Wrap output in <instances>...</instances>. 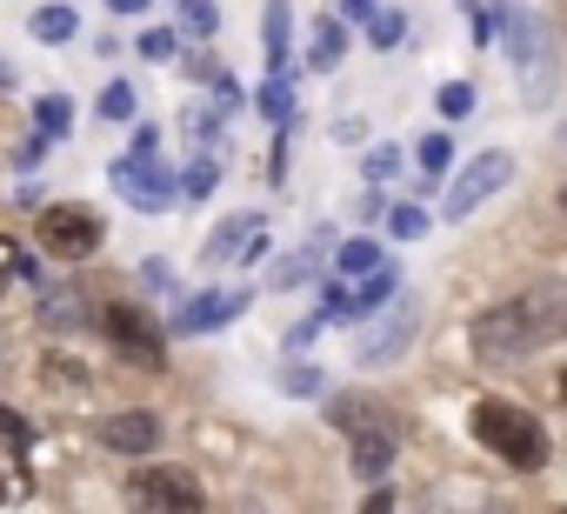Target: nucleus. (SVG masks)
Masks as SVG:
<instances>
[{"label": "nucleus", "instance_id": "22", "mask_svg": "<svg viewBox=\"0 0 567 514\" xmlns=\"http://www.w3.org/2000/svg\"><path fill=\"white\" fill-rule=\"evenodd\" d=\"M34 127H41V134H54V141H61V134H68V127H74V107H68V101H61V94H41V101H34Z\"/></svg>", "mask_w": 567, "mask_h": 514}, {"label": "nucleus", "instance_id": "4", "mask_svg": "<svg viewBox=\"0 0 567 514\" xmlns=\"http://www.w3.org/2000/svg\"><path fill=\"white\" fill-rule=\"evenodd\" d=\"M101 328H107V341H114L127 361H141L147 374H161V368H167V341H161V328H154L141 308L114 301V308H101Z\"/></svg>", "mask_w": 567, "mask_h": 514}, {"label": "nucleus", "instance_id": "32", "mask_svg": "<svg viewBox=\"0 0 567 514\" xmlns=\"http://www.w3.org/2000/svg\"><path fill=\"white\" fill-rule=\"evenodd\" d=\"M174 48H181V41H174L167 28H147V34H141V54H147V61H174Z\"/></svg>", "mask_w": 567, "mask_h": 514}, {"label": "nucleus", "instance_id": "14", "mask_svg": "<svg viewBox=\"0 0 567 514\" xmlns=\"http://www.w3.org/2000/svg\"><path fill=\"white\" fill-rule=\"evenodd\" d=\"M260 41H267V74H288V0H267Z\"/></svg>", "mask_w": 567, "mask_h": 514}, {"label": "nucleus", "instance_id": "23", "mask_svg": "<svg viewBox=\"0 0 567 514\" xmlns=\"http://www.w3.org/2000/svg\"><path fill=\"white\" fill-rule=\"evenodd\" d=\"M41 321H48V328H74V321H81V295H74V288H54V295L41 301Z\"/></svg>", "mask_w": 567, "mask_h": 514}, {"label": "nucleus", "instance_id": "34", "mask_svg": "<svg viewBox=\"0 0 567 514\" xmlns=\"http://www.w3.org/2000/svg\"><path fill=\"white\" fill-rule=\"evenodd\" d=\"M0 441H8V448H28V441H34V428H28L14 408H0Z\"/></svg>", "mask_w": 567, "mask_h": 514}, {"label": "nucleus", "instance_id": "24", "mask_svg": "<svg viewBox=\"0 0 567 514\" xmlns=\"http://www.w3.org/2000/svg\"><path fill=\"white\" fill-rule=\"evenodd\" d=\"M134 107H141V94H134L127 81H107V94H101V114H107V121H134Z\"/></svg>", "mask_w": 567, "mask_h": 514}, {"label": "nucleus", "instance_id": "37", "mask_svg": "<svg viewBox=\"0 0 567 514\" xmlns=\"http://www.w3.org/2000/svg\"><path fill=\"white\" fill-rule=\"evenodd\" d=\"M394 167H401V154H394V147H374V154H368V181H388Z\"/></svg>", "mask_w": 567, "mask_h": 514}, {"label": "nucleus", "instance_id": "13", "mask_svg": "<svg viewBox=\"0 0 567 514\" xmlns=\"http://www.w3.org/2000/svg\"><path fill=\"white\" fill-rule=\"evenodd\" d=\"M328 421H334L341 434H361V428H381L388 408H374L368 394H334V401H328Z\"/></svg>", "mask_w": 567, "mask_h": 514}, {"label": "nucleus", "instance_id": "11", "mask_svg": "<svg viewBox=\"0 0 567 514\" xmlns=\"http://www.w3.org/2000/svg\"><path fill=\"white\" fill-rule=\"evenodd\" d=\"M254 247H260V214H240V220H220V227H214V240L200 247V261L220 268V261H234V254H254Z\"/></svg>", "mask_w": 567, "mask_h": 514}, {"label": "nucleus", "instance_id": "8", "mask_svg": "<svg viewBox=\"0 0 567 514\" xmlns=\"http://www.w3.org/2000/svg\"><path fill=\"white\" fill-rule=\"evenodd\" d=\"M247 308V288H220V295H187L174 315V335H214Z\"/></svg>", "mask_w": 567, "mask_h": 514}, {"label": "nucleus", "instance_id": "21", "mask_svg": "<svg viewBox=\"0 0 567 514\" xmlns=\"http://www.w3.org/2000/svg\"><path fill=\"white\" fill-rule=\"evenodd\" d=\"M334 268H341L348 281H361V275H374V268H381V247H374V240H348Z\"/></svg>", "mask_w": 567, "mask_h": 514}, {"label": "nucleus", "instance_id": "35", "mask_svg": "<svg viewBox=\"0 0 567 514\" xmlns=\"http://www.w3.org/2000/svg\"><path fill=\"white\" fill-rule=\"evenodd\" d=\"M48 381H54V388H61V394H68V388H87V374H81V368H74V361H61V354H54V361H48Z\"/></svg>", "mask_w": 567, "mask_h": 514}, {"label": "nucleus", "instance_id": "18", "mask_svg": "<svg viewBox=\"0 0 567 514\" xmlns=\"http://www.w3.org/2000/svg\"><path fill=\"white\" fill-rule=\"evenodd\" d=\"M34 275H41V268L28 261V247H21L14 234H0V295H8L14 281H34Z\"/></svg>", "mask_w": 567, "mask_h": 514}, {"label": "nucleus", "instance_id": "20", "mask_svg": "<svg viewBox=\"0 0 567 514\" xmlns=\"http://www.w3.org/2000/svg\"><path fill=\"white\" fill-rule=\"evenodd\" d=\"M388 295H394V268H374V275H361V288H354V321H361V315H374Z\"/></svg>", "mask_w": 567, "mask_h": 514}, {"label": "nucleus", "instance_id": "15", "mask_svg": "<svg viewBox=\"0 0 567 514\" xmlns=\"http://www.w3.org/2000/svg\"><path fill=\"white\" fill-rule=\"evenodd\" d=\"M34 41H48V48H61V41H74L81 34V14L74 8H34Z\"/></svg>", "mask_w": 567, "mask_h": 514}, {"label": "nucleus", "instance_id": "25", "mask_svg": "<svg viewBox=\"0 0 567 514\" xmlns=\"http://www.w3.org/2000/svg\"><path fill=\"white\" fill-rule=\"evenodd\" d=\"M34 494V474L21 461H0V501H28Z\"/></svg>", "mask_w": 567, "mask_h": 514}, {"label": "nucleus", "instance_id": "6", "mask_svg": "<svg viewBox=\"0 0 567 514\" xmlns=\"http://www.w3.org/2000/svg\"><path fill=\"white\" fill-rule=\"evenodd\" d=\"M41 247L61 254V261H81V254L101 247V214L94 207H41Z\"/></svg>", "mask_w": 567, "mask_h": 514}, {"label": "nucleus", "instance_id": "43", "mask_svg": "<svg viewBox=\"0 0 567 514\" xmlns=\"http://www.w3.org/2000/svg\"><path fill=\"white\" fill-rule=\"evenodd\" d=\"M560 214H567V187H560Z\"/></svg>", "mask_w": 567, "mask_h": 514}, {"label": "nucleus", "instance_id": "10", "mask_svg": "<svg viewBox=\"0 0 567 514\" xmlns=\"http://www.w3.org/2000/svg\"><path fill=\"white\" fill-rule=\"evenodd\" d=\"M408 341H414V301H401V308H394V315H388L381 328H368L354 354H361V368H381V361H394V354H401Z\"/></svg>", "mask_w": 567, "mask_h": 514}, {"label": "nucleus", "instance_id": "26", "mask_svg": "<svg viewBox=\"0 0 567 514\" xmlns=\"http://www.w3.org/2000/svg\"><path fill=\"white\" fill-rule=\"evenodd\" d=\"M181 28H187V34H200V41H207V34H214V28H220V14H214V8H207V0H181Z\"/></svg>", "mask_w": 567, "mask_h": 514}, {"label": "nucleus", "instance_id": "40", "mask_svg": "<svg viewBox=\"0 0 567 514\" xmlns=\"http://www.w3.org/2000/svg\"><path fill=\"white\" fill-rule=\"evenodd\" d=\"M107 8H114V14H141V8H147V0H107Z\"/></svg>", "mask_w": 567, "mask_h": 514}, {"label": "nucleus", "instance_id": "17", "mask_svg": "<svg viewBox=\"0 0 567 514\" xmlns=\"http://www.w3.org/2000/svg\"><path fill=\"white\" fill-rule=\"evenodd\" d=\"M321 254H328V234H315V240H308L301 254H288V261L274 268V288H301V281L315 275V261H321Z\"/></svg>", "mask_w": 567, "mask_h": 514}, {"label": "nucleus", "instance_id": "19", "mask_svg": "<svg viewBox=\"0 0 567 514\" xmlns=\"http://www.w3.org/2000/svg\"><path fill=\"white\" fill-rule=\"evenodd\" d=\"M260 114H267L274 127H288V121H295V88H288V74H267V88H260Z\"/></svg>", "mask_w": 567, "mask_h": 514}, {"label": "nucleus", "instance_id": "30", "mask_svg": "<svg viewBox=\"0 0 567 514\" xmlns=\"http://www.w3.org/2000/svg\"><path fill=\"white\" fill-rule=\"evenodd\" d=\"M388 227H394V240H421V234H427V214H421V207H394Z\"/></svg>", "mask_w": 567, "mask_h": 514}, {"label": "nucleus", "instance_id": "7", "mask_svg": "<svg viewBox=\"0 0 567 514\" xmlns=\"http://www.w3.org/2000/svg\"><path fill=\"white\" fill-rule=\"evenodd\" d=\"M507 181H514V154H501V147H494V154H481V161L454 181V194H447V220H467V214H474L487 194H501Z\"/></svg>", "mask_w": 567, "mask_h": 514}, {"label": "nucleus", "instance_id": "9", "mask_svg": "<svg viewBox=\"0 0 567 514\" xmlns=\"http://www.w3.org/2000/svg\"><path fill=\"white\" fill-rule=\"evenodd\" d=\"M94 434H101V448H114V454H147V448L161 441V414L127 408V414H107Z\"/></svg>", "mask_w": 567, "mask_h": 514}, {"label": "nucleus", "instance_id": "29", "mask_svg": "<svg viewBox=\"0 0 567 514\" xmlns=\"http://www.w3.org/2000/svg\"><path fill=\"white\" fill-rule=\"evenodd\" d=\"M214 181H220V167H214V161H194V167H187V181H181V194H187V201H207V194H214Z\"/></svg>", "mask_w": 567, "mask_h": 514}, {"label": "nucleus", "instance_id": "3", "mask_svg": "<svg viewBox=\"0 0 567 514\" xmlns=\"http://www.w3.org/2000/svg\"><path fill=\"white\" fill-rule=\"evenodd\" d=\"M127 501L154 507V514H194V507H207V494H200V481L187 467H141V474H127Z\"/></svg>", "mask_w": 567, "mask_h": 514}, {"label": "nucleus", "instance_id": "5", "mask_svg": "<svg viewBox=\"0 0 567 514\" xmlns=\"http://www.w3.org/2000/svg\"><path fill=\"white\" fill-rule=\"evenodd\" d=\"M107 181H114V194L134 201L141 214H167V207H174V181L161 174L154 154H121V161L107 167Z\"/></svg>", "mask_w": 567, "mask_h": 514}, {"label": "nucleus", "instance_id": "33", "mask_svg": "<svg viewBox=\"0 0 567 514\" xmlns=\"http://www.w3.org/2000/svg\"><path fill=\"white\" fill-rule=\"evenodd\" d=\"M467 107H474V88H467V81H447V88H441V114H454V121H461Z\"/></svg>", "mask_w": 567, "mask_h": 514}, {"label": "nucleus", "instance_id": "38", "mask_svg": "<svg viewBox=\"0 0 567 514\" xmlns=\"http://www.w3.org/2000/svg\"><path fill=\"white\" fill-rule=\"evenodd\" d=\"M154 147H161V134H154V127L141 121V127H134V147H127V154H154Z\"/></svg>", "mask_w": 567, "mask_h": 514}, {"label": "nucleus", "instance_id": "1", "mask_svg": "<svg viewBox=\"0 0 567 514\" xmlns=\"http://www.w3.org/2000/svg\"><path fill=\"white\" fill-rule=\"evenodd\" d=\"M554 341H567V281H534L527 295H514L474 321L481 361H520V354L554 348Z\"/></svg>", "mask_w": 567, "mask_h": 514}, {"label": "nucleus", "instance_id": "42", "mask_svg": "<svg viewBox=\"0 0 567 514\" xmlns=\"http://www.w3.org/2000/svg\"><path fill=\"white\" fill-rule=\"evenodd\" d=\"M560 401H567V374H560Z\"/></svg>", "mask_w": 567, "mask_h": 514}, {"label": "nucleus", "instance_id": "28", "mask_svg": "<svg viewBox=\"0 0 567 514\" xmlns=\"http://www.w3.org/2000/svg\"><path fill=\"white\" fill-rule=\"evenodd\" d=\"M414 161H421V174H441V167L454 161V147H447V134H427V141L414 147Z\"/></svg>", "mask_w": 567, "mask_h": 514}, {"label": "nucleus", "instance_id": "12", "mask_svg": "<svg viewBox=\"0 0 567 514\" xmlns=\"http://www.w3.org/2000/svg\"><path fill=\"white\" fill-rule=\"evenodd\" d=\"M354 441V474L361 481H381L388 467H394V428L381 421V428H361V434H348Z\"/></svg>", "mask_w": 567, "mask_h": 514}, {"label": "nucleus", "instance_id": "2", "mask_svg": "<svg viewBox=\"0 0 567 514\" xmlns=\"http://www.w3.org/2000/svg\"><path fill=\"white\" fill-rule=\"evenodd\" d=\"M467 428H474V441L481 448H494L507 467H547V434H540V421L527 414V408H514V401H474L467 408Z\"/></svg>", "mask_w": 567, "mask_h": 514}, {"label": "nucleus", "instance_id": "39", "mask_svg": "<svg viewBox=\"0 0 567 514\" xmlns=\"http://www.w3.org/2000/svg\"><path fill=\"white\" fill-rule=\"evenodd\" d=\"M374 14V0H348V21H368Z\"/></svg>", "mask_w": 567, "mask_h": 514}, {"label": "nucleus", "instance_id": "31", "mask_svg": "<svg viewBox=\"0 0 567 514\" xmlns=\"http://www.w3.org/2000/svg\"><path fill=\"white\" fill-rule=\"evenodd\" d=\"M280 388H288V394H321V374H315L308 361H295L288 374H280Z\"/></svg>", "mask_w": 567, "mask_h": 514}, {"label": "nucleus", "instance_id": "16", "mask_svg": "<svg viewBox=\"0 0 567 514\" xmlns=\"http://www.w3.org/2000/svg\"><path fill=\"white\" fill-rule=\"evenodd\" d=\"M341 54H348V28H341V21H321V28H315V48H308V68L334 74V68H341Z\"/></svg>", "mask_w": 567, "mask_h": 514}, {"label": "nucleus", "instance_id": "36", "mask_svg": "<svg viewBox=\"0 0 567 514\" xmlns=\"http://www.w3.org/2000/svg\"><path fill=\"white\" fill-rule=\"evenodd\" d=\"M401 34H408V21H401V14H374V48H394Z\"/></svg>", "mask_w": 567, "mask_h": 514}, {"label": "nucleus", "instance_id": "27", "mask_svg": "<svg viewBox=\"0 0 567 514\" xmlns=\"http://www.w3.org/2000/svg\"><path fill=\"white\" fill-rule=\"evenodd\" d=\"M48 147H54V134H41V127H34V134L14 147V167H21V174H34V167L48 161Z\"/></svg>", "mask_w": 567, "mask_h": 514}, {"label": "nucleus", "instance_id": "41", "mask_svg": "<svg viewBox=\"0 0 567 514\" xmlns=\"http://www.w3.org/2000/svg\"><path fill=\"white\" fill-rule=\"evenodd\" d=\"M0 88H14V68H8V61H0Z\"/></svg>", "mask_w": 567, "mask_h": 514}]
</instances>
